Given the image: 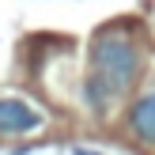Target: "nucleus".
I'll use <instances>...</instances> for the list:
<instances>
[{"mask_svg":"<svg viewBox=\"0 0 155 155\" xmlns=\"http://www.w3.org/2000/svg\"><path fill=\"white\" fill-rule=\"evenodd\" d=\"M140 76V49L121 34H106L91 49V72L83 80V98L95 114H106L117 98L133 91Z\"/></svg>","mask_w":155,"mask_h":155,"instance_id":"f257e3e1","label":"nucleus"},{"mask_svg":"<svg viewBox=\"0 0 155 155\" xmlns=\"http://www.w3.org/2000/svg\"><path fill=\"white\" fill-rule=\"evenodd\" d=\"M42 125V114L23 98H0V136H23Z\"/></svg>","mask_w":155,"mask_h":155,"instance_id":"f03ea898","label":"nucleus"},{"mask_svg":"<svg viewBox=\"0 0 155 155\" xmlns=\"http://www.w3.org/2000/svg\"><path fill=\"white\" fill-rule=\"evenodd\" d=\"M129 129H133L144 144H155V91L140 95L129 106Z\"/></svg>","mask_w":155,"mask_h":155,"instance_id":"7ed1b4c3","label":"nucleus"}]
</instances>
